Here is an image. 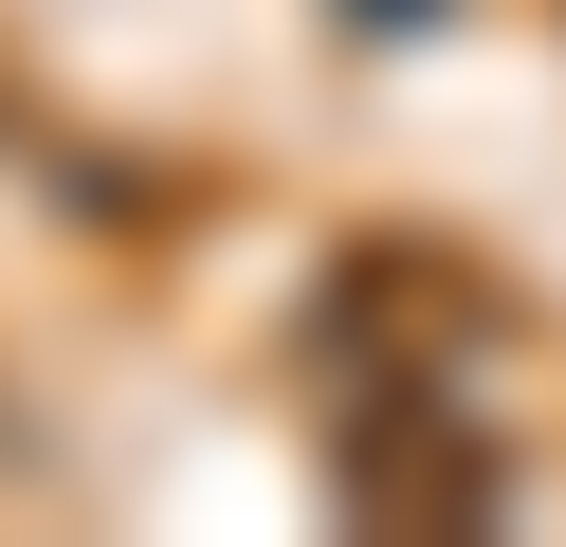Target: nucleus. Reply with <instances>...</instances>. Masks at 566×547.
<instances>
[{
	"label": "nucleus",
	"mask_w": 566,
	"mask_h": 547,
	"mask_svg": "<svg viewBox=\"0 0 566 547\" xmlns=\"http://www.w3.org/2000/svg\"><path fill=\"white\" fill-rule=\"evenodd\" d=\"M493 493H512V456H493V420H457L439 383H366L347 401V511L439 529V511H493Z\"/></svg>",
	"instance_id": "f257e3e1"
},
{
	"label": "nucleus",
	"mask_w": 566,
	"mask_h": 547,
	"mask_svg": "<svg viewBox=\"0 0 566 547\" xmlns=\"http://www.w3.org/2000/svg\"><path fill=\"white\" fill-rule=\"evenodd\" d=\"M366 19H439V0H366Z\"/></svg>",
	"instance_id": "f03ea898"
}]
</instances>
